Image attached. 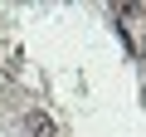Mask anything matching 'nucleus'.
<instances>
[{
  "instance_id": "nucleus-1",
  "label": "nucleus",
  "mask_w": 146,
  "mask_h": 137,
  "mask_svg": "<svg viewBox=\"0 0 146 137\" xmlns=\"http://www.w3.org/2000/svg\"><path fill=\"white\" fill-rule=\"evenodd\" d=\"M25 127H29L34 137H58V127H54V118H44V113H29V118H25Z\"/></svg>"
}]
</instances>
